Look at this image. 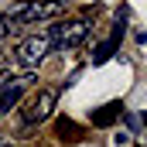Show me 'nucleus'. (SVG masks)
<instances>
[{
  "label": "nucleus",
  "instance_id": "nucleus-1",
  "mask_svg": "<svg viewBox=\"0 0 147 147\" xmlns=\"http://www.w3.org/2000/svg\"><path fill=\"white\" fill-rule=\"evenodd\" d=\"M65 14V0H24L7 10L10 24H38V21H55Z\"/></svg>",
  "mask_w": 147,
  "mask_h": 147
},
{
  "label": "nucleus",
  "instance_id": "nucleus-2",
  "mask_svg": "<svg viewBox=\"0 0 147 147\" xmlns=\"http://www.w3.org/2000/svg\"><path fill=\"white\" fill-rule=\"evenodd\" d=\"M89 21L86 17H72V21H58L55 28H48V45L55 51H69V48H79L86 38H89Z\"/></svg>",
  "mask_w": 147,
  "mask_h": 147
},
{
  "label": "nucleus",
  "instance_id": "nucleus-3",
  "mask_svg": "<svg viewBox=\"0 0 147 147\" xmlns=\"http://www.w3.org/2000/svg\"><path fill=\"white\" fill-rule=\"evenodd\" d=\"M51 51V45H48V34H28L17 41V48H14V58H17V65L21 69H31L38 72V65L45 62V55Z\"/></svg>",
  "mask_w": 147,
  "mask_h": 147
},
{
  "label": "nucleus",
  "instance_id": "nucleus-4",
  "mask_svg": "<svg viewBox=\"0 0 147 147\" xmlns=\"http://www.w3.org/2000/svg\"><path fill=\"white\" fill-rule=\"evenodd\" d=\"M55 103H58V89H51V86H45V89H38L34 96L24 103V123L28 127H34V123H45L51 113H55Z\"/></svg>",
  "mask_w": 147,
  "mask_h": 147
},
{
  "label": "nucleus",
  "instance_id": "nucleus-5",
  "mask_svg": "<svg viewBox=\"0 0 147 147\" xmlns=\"http://www.w3.org/2000/svg\"><path fill=\"white\" fill-rule=\"evenodd\" d=\"M123 113V103H106L103 110H96L92 113V127H110L113 120Z\"/></svg>",
  "mask_w": 147,
  "mask_h": 147
},
{
  "label": "nucleus",
  "instance_id": "nucleus-6",
  "mask_svg": "<svg viewBox=\"0 0 147 147\" xmlns=\"http://www.w3.org/2000/svg\"><path fill=\"white\" fill-rule=\"evenodd\" d=\"M55 134H58V140H79V137H82V127H79L75 120H69V116H62V120L55 123Z\"/></svg>",
  "mask_w": 147,
  "mask_h": 147
},
{
  "label": "nucleus",
  "instance_id": "nucleus-7",
  "mask_svg": "<svg viewBox=\"0 0 147 147\" xmlns=\"http://www.w3.org/2000/svg\"><path fill=\"white\" fill-rule=\"evenodd\" d=\"M10 31H14V24H10V17H7V14H0V41H3V38L10 34Z\"/></svg>",
  "mask_w": 147,
  "mask_h": 147
},
{
  "label": "nucleus",
  "instance_id": "nucleus-8",
  "mask_svg": "<svg viewBox=\"0 0 147 147\" xmlns=\"http://www.w3.org/2000/svg\"><path fill=\"white\" fill-rule=\"evenodd\" d=\"M3 58H7V55H3V48H0V65H3Z\"/></svg>",
  "mask_w": 147,
  "mask_h": 147
},
{
  "label": "nucleus",
  "instance_id": "nucleus-9",
  "mask_svg": "<svg viewBox=\"0 0 147 147\" xmlns=\"http://www.w3.org/2000/svg\"><path fill=\"white\" fill-rule=\"evenodd\" d=\"M0 144H7V140H3V134H0Z\"/></svg>",
  "mask_w": 147,
  "mask_h": 147
},
{
  "label": "nucleus",
  "instance_id": "nucleus-10",
  "mask_svg": "<svg viewBox=\"0 0 147 147\" xmlns=\"http://www.w3.org/2000/svg\"><path fill=\"white\" fill-rule=\"evenodd\" d=\"M0 147H14V144H0Z\"/></svg>",
  "mask_w": 147,
  "mask_h": 147
}]
</instances>
